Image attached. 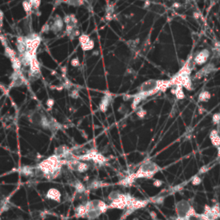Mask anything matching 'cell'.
<instances>
[{
	"label": "cell",
	"mask_w": 220,
	"mask_h": 220,
	"mask_svg": "<svg viewBox=\"0 0 220 220\" xmlns=\"http://www.w3.org/2000/svg\"><path fill=\"white\" fill-rule=\"evenodd\" d=\"M63 165H65V161L54 155L40 163L35 169L39 170L44 177L52 180L60 175Z\"/></svg>",
	"instance_id": "1"
},
{
	"label": "cell",
	"mask_w": 220,
	"mask_h": 220,
	"mask_svg": "<svg viewBox=\"0 0 220 220\" xmlns=\"http://www.w3.org/2000/svg\"><path fill=\"white\" fill-rule=\"evenodd\" d=\"M87 209V218L90 220L96 219L102 213H104L108 209V206L102 200H90L85 204Z\"/></svg>",
	"instance_id": "2"
},
{
	"label": "cell",
	"mask_w": 220,
	"mask_h": 220,
	"mask_svg": "<svg viewBox=\"0 0 220 220\" xmlns=\"http://www.w3.org/2000/svg\"><path fill=\"white\" fill-rule=\"evenodd\" d=\"M159 168L157 164H154L151 161H147L144 163L138 171L135 174H133V176L134 179L137 178H151L155 174L157 173Z\"/></svg>",
	"instance_id": "3"
},
{
	"label": "cell",
	"mask_w": 220,
	"mask_h": 220,
	"mask_svg": "<svg viewBox=\"0 0 220 220\" xmlns=\"http://www.w3.org/2000/svg\"><path fill=\"white\" fill-rule=\"evenodd\" d=\"M24 40H25L27 51L36 54L37 48L40 46V41H41V38L40 35L35 33L29 34L28 35L24 36Z\"/></svg>",
	"instance_id": "4"
},
{
	"label": "cell",
	"mask_w": 220,
	"mask_h": 220,
	"mask_svg": "<svg viewBox=\"0 0 220 220\" xmlns=\"http://www.w3.org/2000/svg\"><path fill=\"white\" fill-rule=\"evenodd\" d=\"M66 166L72 171H77L79 173L86 172L89 170V165L85 162H82L78 159H74L66 163Z\"/></svg>",
	"instance_id": "5"
},
{
	"label": "cell",
	"mask_w": 220,
	"mask_h": 220,
	"mask_svg": "<svg viewBox=\"0 0 220 220\" xmlns=\"http://www.w3.org/2000/svg\"><path fill=\"white\" fill-rule=\"evenodd\" d=\"M79 43L83 51H90L95 47V42L90 36L85 34H82L79 36Z\"/></svg>",
	"instance_id": "6"
},
{
	"label": "cell",
	"mask_w": 220,
	"mask_h": 220,
	"mask_svg": "<svg viewBox=\"0 0 220 220\" xmlns=\"http://www.w3.org/2000/svg\"><path fill=\"white\" fill-rule=\"evenodd\" d=\"M10 88L12 87H20L25 83V78H24V74L22 71H13V73L10 76Z\"/></svg>",
	"instance_id": "7"
},
{
	"label": "cell",
	"mask_w": 220,
	"mask_h": 220,
	"mask_svg": "<svg viewBox=\"0 0 220 220\" xmlns=\"http://www.w3.org/2000/svg\"><path fill=\"white\" fill-rule=\"evenodd\" d=\"M64 24H65V23H64V20L60 17V16L56 15L55 17H54L53 24H51V30H52L54 34L60 33V31L63 29Z\"/></svg>",
	"instance_id": "8"
},
{
	"label": "cell",
	"mask_w": 220,
	"mask_h": 220,
	"mask_svg": "<svg viewBox=\"0 0 220 220\" xmlns=\"http://www.w3.org/2000/svg\"><path fill=\"white\" fill-rule=\"evenodd\" d=\"M112 100H113L112 95L109 93L106 94V95L102 98L100 105H99V109H100V111L105 113V112L107 110V108H108V107H109V105L110 103H111Z\"/></svg>",
	"instance_id": "9"
},
{
	"label": "cell",
	"mask_w": 220,
	"mask_h": 220,
	"mask_svg": "<svg viewBox=\"0 0 220 220\" xmlns=\"http://www.w3.org/2000/svg\"><path fill=\"white\" fill-rule=\"evenodd\" d=\"M46 198L49 199V200H54L56 202H60V200H61V193H60L59 189L53 187V188L48 189V191L46 193Z\"/></svg>",
	"instance_id": "10"
},
{
	"label": "cell",
	"mask_w": 220,
	"mask_h": 220,
	"mask_svg": "<svg viewBox=\"0 0 220 220\" xmlns=\"http://www.w3.org/2000/svg\"><path fill=\"white\" fill-rule=\"evenodd\" d=\"M71 151V148L67 147L66 145H60V146L57 147L56 149L54 150V155L57 157H59L60 159H63L64 157L66 156L67 154Z\"/></svg>",
	"instance_id": "11"
},
{
	"label": "cell",
	"mask_w": 220,
	"mask_h": 220,
	"mask_svg": "<svg viewBox=\"0 0 220 220\" xmlns=\"http://www.w3.org/2000/svg\"><path fill=\"white\" fill-rule=\"evenodd\" d=\"M17 48L18 51V55L24 54L27 49H26V45H25V40H24V36L19 35L17 39Z\"/></svg>",
	"instance_id": "12"
},
{
	"label": "cell",
	"mask_w": 220,
	"mask_h": 220,
	"mask_svg": "<svg viewBox=\"0 0 220 220\" xmlns=\"http://www.w3.org/2000/svg\"><path fill=\"white\" fill-rule=\"evenodd\" d=\"M208 57H209V52L207 50H203L195 57L194 61H195L197 64H199V65H202V64H204L206 62V60H207Z\"/></svg>",
	"instance_id": "13"
},
{
	"label": "cell",
	"mask_w": 220,
	"mask_h": 220,
	"mask_svg": "<svg viewBox=\"0 0 220 220\" xmlns=\"http://www.w3.org/2000/svg\"><path fill=\"white\" fill-rule=\"evenodd\" d=\"M23 175L24 176H34L35 175V170H34V167L31 166H24L22 167L19 170Z\"/></svg>",
	"instance_id": "14"
},
{
	"label": "cell",
	"mask_w": 220,
	"mask_h": 220,
	"mask_svg": "<svg viewBox=\"0 0 220 220\" xmlns=\"http://www.w3.org/2000/svg\"><path fill=\"white\" fill-rule=\"evenodd\" d=\"M76 216L78 217H87V209L85 207V204L79 205L75 209Z\"/></svg>",
	"instance_id": "15"
},
{
	"label": "cell",
	"mask_w": 220,
	"mask_h": 220,
	"mask_svg": "<svg viewBox=\"0 0 220 220\" xmlns=\"http://www.w3.org/2000/svg\"><path fill=\"white\" fill-rule=\"evenodd\" d=\"M107 158L104 157V156H102L101 153H98L95 156V157H94L93 159V162L94 164H98V165H100V166H102V165H104V164L107 163Z\"/></svg>",
	"instance_id": "16"
},
{
	"label": "cell",
	"mask_w": 220,
	"mask_h": 220,
	"mask_svg": "<svg viewBox=\"0 0 220 220\" xmlns=\"http://www.w3.org/2000/svg\"><path fill=\"white\" fill-rule=\"evenodd\" d=\"M4 54L6 55L9 59L10 60V61H12L13 60H15V59H17V53H16V51H14L12 48H10L9 46H7V47H4Z\"/></svg>",
	"instance_id": "17"
},
{
	"label": "cell",
	"mask_w": 220,
	"mask_h": 220,
	"mask_svg": "<svg viewBox=\"0 0 220 220\" xmlns=\"http://www.w3.org/2000/svg\"><path fill=\"white\" fill-rule=\"evenodd\" d=\"M73 187H75L76 192H77V193H79V194L86 192V187H85V186H84L81 181H75V183L73 184Z\"/></svg>",
	"instance_id": "18"
},
{
	"label": "cell",
	"mask_w": 220,
	"mask_h": 220,
	"mask_svg": "<svg viewBox=\"0 0 220 220\" xmlns=\"http://www.w3.org/2000/svg\"><path fill=\"white\" fill-rule=\"evenodd\" d=\"M106 185H107V184L103 183V182H102V181H101L95 180L93 181L92 182H90V183L89 184L88 188H89V189H97V188H100V187H104V186H106Z\"/></svg>",
	"instance_id": "19"
},
{
	"label": "cell",
	"mask_w": 220,
	"mask_h": 220,
	"mask_svg": "<svg viewBox=\"0 0 220 220\" xmlns=\"http://www.w3.org/2000/svg\"><path fill=\"white\" fill-rule=\"evenodd\" d=\"M23 7H24V10H25V12H26L28 15L32 14V12H33V8L31 6V3H30L29 1H24V3H23Z\"/></svg>",
	"instance_id": "20"
},
{
	"label": "cell",
	"mask_w": 220,
	"mask_h": 220,
	"mask_svg": "<svg viewBox=\"0 0 220 220\" xmlns=\"http://www.w3.org/2000/svg\"><path fill=\"white\" fill-rule=\"evenodd\" d=\"M120 194H121V193L119 192V191H113V192H111V193H109V195H108V200L112 202L113 200H117V199L120 196Z\"/></svg>",
	"instance_id": "21"
},
{
	"label": "cell",
	"mask_w": 220,
	"mask_h": 220,
	"mask_svg": "<svg viewBox=\"0 0 220 220\" xmlns=\"http://www.w3.org/2000/svg\"><path fill=\"white\" fill-rule=\"evenodd\" d=\"M210 94H209V92H207V91H204V92H202V93L200 95V97H199V100L201 101V102H205V101H207L210 99Z\"/></svg>",
	"instance_id": "22"
},
{
	"label": "cell",
	"mask_w": 220,
	"mask_h": 220,
	"mask_svg": "<svg viewBox=\"0 0 220 220\" xmlns=\"http://www.w3.org/2000/svg\"><path fill=\"white\" fill-rule=\"evenodd\" d=\"M30 3H31V6L33 8V10H34L35 11L39 10V7H40V1L39 0H30Z\"/></svg>",
	"instance_id": "23"
},
{
	"label": "cell",
	"mask_w": 220,
	"mask_h": 220,
	"mask_svg": "<svg viewBox=\"0 0 220 220\" xmlns=\"http://www.w3.org/2000/svg\"><path fill=\"white\" fill-rule=\"evenodd\" d=\"M69 95H70V97H71V98H73V99H77V98H78V97H79V92H78V90H77V89L71 90Z\"/></svg>",
	"instance_id": "24"
},
{
	"label": "cell",
	"mask_w": 220,
	"mask_h": 220,
	"mask_svg": "<svg viewBox=\"0 0 220 220\" xmlns=\"http://www.w3.org/2000/svg\"><path fill=\"white\" fill-rule=\"evenodd\" d=\"M49 31H51V24H44L43 26H42V28H41L40 33L47 34Z\"/></svg>",
	"instance_id": "25"
},
{
	"label": "cell",
	"mask_w": 220,
	"mask_h": 220,
	"mask_svg": "<svg viewBox=\"0 0 220 220\" xmlns=\"http://www.w3.org/2000/svg\"><path fill=\"white\" fill-rule=\"evenodd\" d=\"M81 35V33L80 31H79V29H75L73 30V32H72V34H71V36L69 37L71 40H73V39H75L76 37H79Z\"/></svg>",
	"instance_id": "26"
},
{
	"label": "cell",
	"mask_w": 220,
	"mask_h": 220,
	"mask_svg": "<svg viewBox=\"0 0 220 220\" xmlns=\"http://www.w3.org/2000/svg\"><path fill=\"white\" fill-rule=\"evenodd\" d=\"M65 3H68V4H71V5H72V6L78 7L80 6V5H82L83 3V1H67Z\"/></svg>",
	"instance_id": "27"
},
{
	"label": "cell",
	"mask_w": 220,
	"mask_h": 220,
	"mask_svg": "<svg viewBox=\"0 0 220 220\" xmlns=\"http://www.w3.org/2000/svg\"><path fill=\"white\" fill-rule=\"evenodd\" d=\"M71 65H72L73 67H78L79 65H80V62H79V59L77 58V57H76V58H74V59H72L71 60Z\"/></svg>",
	"instance_id": "28"
},
{
	"label": "cell",
	"mask_w": 220,
	"mask_h": 220,
	"mask_svg": "<svg viewBox=\"0 0 220 220\" xmlns=\"http://www.w3.org/2000/svg\"><path fill=\"white\" fill-rule=\"evenodd\" d=\"M200 182H201V179H200L199 176H194L193 177V181H192V184L194 185V186H197V185H200Z\"/></svg>",
	"instance_id": "29"
},
{
	"label": "cell",
	"mask_w": 220,
	"mask_h": 220,
	"mask_svg": "<svg viewBox=\"0 0 220 220\" xmlns=\"http://www.w3.org/2000/svg\"><path fill=\"white\" fill-rule=\"evenodd\" d=\"M47 106L48 108H52L54 106V100L53 98H48L47 101Z\"/></svg>",
	"instance_id": "30"
},
{
	"label": "cell",
	"mask_w": 220,
	"mask_h": 220,
	"mask_svg": "<svg viewBox=\"0 0 220 220\" xmlns=\"http://www.w3.org/2000/svg\"><path fill=\"white\" fill-rule=\"evenodd\" d=\"M212 121L214 123L218 124L220 122V113H216L214 114L213 118H212Z\"/></svg>",
	"instance_id": "31"
},
{
	"label": "cell",
	"mask_w": 220,
	"mask_h": 220,
	"mask_svg": "<svg viewBox=\"0 0 220 220\" xmlns=\"http://www.w3.org/2000/svg\"><path fill=\"white\" fill-rule=\"evenodd\" d=\"M145 114H146V112L143 109L139 110L137 112V115L139 117V118H144V117L145 116Z\"/></svg>",
	"instance_id": "32"
},
{
	"label": "cell",
	"mask_w": 220,
	"mask_h": 220,
	"mask_svg": "<svg viewBox=\"0 0 220 220\" xmlns=\"http://www.w3.org/2000/svg\"><path fill=\"white\" fill-rule=\"evenodd\" d=\"M153 185L155 186V187H161V186L163 185V181L160 180H155L153 182Z\"/></svg>",
	"instance_id": "33"
},
{
	"label": "cell",
	"mask_w": 220,
	"mask_h": 220,
	"mask_svg": "<svg viewBox=\"0 0 220 220\" xmlns=\"http://www.w3.org/2000/svg\"><path fill=\"white\" fill-rule=\"evenodd\" d=\"M3 11L0 10V29H1V28H2V26H3Z\"/></svg>",
	"instance_id": "34"
},
{
	"label": "cell",
	"mask_w": 220,
	"mask_h": 220,
	"mask_svg": "<svg viewBox=\"0 0 220 220\" xmlns=\"http://www.w3.org/2000/svg\"><path fill=\"white\" fill-rule=\"evenodd\" d=\"M150 216L152 217V218H154V219H155V218H156V217H157V214H156V212H150Z\"/></svg>",
	"instance_id": "35"
},
{
	"label": "cell",
	"mask_w": 220,
	"mask_h": 220,
	"mask_svg": "<svg viewBox=\"0 0 220 220\" xmlns=\"http://www.w3.org/2000/svg\"><path fill=\"white\" fill-rule=\"evenodd\" d=\"M218 156L220 157V146L218 147Z\"/></svg>",
	"instance_id": "36"
}]
</instances>
